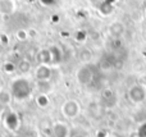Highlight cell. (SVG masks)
<instances>
[{
	"mask_svg": "<svg viewBox=\"0 0 146 137\" xmlns=\"http://www.w3.org/2000/svg\"><path fill=\"white\" fill-rule=\"evenodd\" d=\"M115 66H117V59L111 54L104 55L100 60V68H103V69H111Z\"/></svg>",
	"mask_w": 146,
	"mask_h": 137,
	"instance_id": "obj_10",
	"label": "cell"
},
{
	"mask_svg": "<svg viewBox=\"0 0 146 137\" xmlns=\"http://www.w3.org/2000/svg\"><path fill=\"white\" fill-rule=\"evenodd\" d=\"M28 37H30V35H28L27 31H25V30L17 31V38H18L19 41H25V40H27Z\"/></svg>",
	"mask_w": 146,
	"mask_h": 137,
	"instance_id": "obj_17",
	"label": "cell"
},
{
	"mask_svg": "<svg viewBox=\"0 0 146 137\" xmlns=\"http://www.w3.org/2000/svg\"><path fill=\"white\" fill-rule=\"evenodd\" d=\"M35 100H36V104H37L40 108H42V109H45V108H48L49 105H50V97H49V95L37 94V96H36Z\"/></svg>",
	"mask_w": 146,
	"mask_h": 137,
	"instance_id": "obj_14",
	"label": "cell"
},
{
	"mask_svg": "<svg viewBox=\"0 0 146 137\" xmlns=\"http://www.w3.org/2000/svg\"><path fill=\"white\" fill-rule=\"evenodd\" d=\"M35 91V83L31 82L26 76H19L14 78L9 85V92L12 97L17 101H25L30 99Z\"/></svg>",
	"mask_w": 146,
	"mask_h": 137,
	"instance_id": "obj_1",
	"label": "cell"
},
{
	"mask_svg": "<svg viewBox=\"0 0 146 137\" xmlns=\"http://www.w3.org/2000/svg\"><path fill=\"white\" fill-rule=\"evenodd\" d=\"M38 64H44V66H50V53H49V49H41L40 51L36 55Z\"/></svg>",
	"mask_w": 146,
	"mask_h": 137,
	"instance_id": "obj_12",
	"label": "cell"
},
{
	"mask_svg": "<svg viewBox=\"0 0 146 137\" xmlns=\"http://www.w3.org/2000/svg\"><path fill=\"white\" fill-rule=\"evenodd\" d=\"M32 137H38V136H32Z\"/></svg>",
	"mask_w": 146,
	"mask_h": 137,
	"instance_id": "obj_23",
	"label": "cell"
},
{
	"mask_svg": "<svg viewBox=\"0 0 146 137\" xmlns=\"http://www.w3.org/2000/svg\"><path fill=\"white\" fill-rule=\"evenodd\" d=\"M35 90H37L38 94L49 95V94H50V91L53 90V86H51V82L50 81H36Z\"/></svg>",
	"mask_w": 146,
	"mask_h": 137,
	"instance_id": "obj_11",
	"label": "cell"
},
{
	"mask_svg": "<svg viewBox=\"0 0 146 137\" xmlns=\"http://www.w3.org/2000/svg\"><path fill=\"white\" fill-rule=\"evenodd\" d=\"M3 126L9 132H17L21 128V118L13 110H8L3 115Z\"/></svg>",
	"mask_w": 146,
	"mask_h": 137,
	"instance_id": "obj_4",
	"label": "cell"
},
{
	"mask_svg": "<svg viewBox=\"0 0 146 137\" xmlns=\"http://www.w3.org/2000/svg\"><path fill=\"white\" fill-rule=\"evenodd\" d=\"M3 90V86H1V81H0V91Z\"/></svg>",
	"mask_w": 146,
	"mask_h": 137,
	"instance_id": "obj_22",
	"label": "cell"
},
{
	"mask_svg": "<svg viewBox=\"0 0 146 137\" xmlns=\"http://www.w3.org/2000/svg\"><path fill=\"white\" fill-rule=\"evenodd\" d=\"M71 137H88V136L83 132H76V133H71Z\"/></svg>",
	"mask_w": 146,
	"mask_h": 137,
	"instance_id": "obj_20",
	"label": "cell"
},
{
	"mask_svg": "<svg viewBox=\"0 0 146 137\" xmlns=\"http://www.w3.org/2000/svg\"><path fill=\"white\" fill-rule=\"evenodd\" d=\"M17 69H18V72H19L21 74H27L28 72L31 71L30 60H27V59H22V60L19 62V64L17 66Z\"/></svg>",
	"mask_w": 146,
	"mask_h": 137,
	"instance_id": "obj_16",
	"label": "cell"
},
{
	"mask_svg": "<svg viewBox=\"0 0 146 137\" xmlns=\"http://www.w3.org/2000/svg\"><path fill=\"white\" fill-rule=\"evenodd\" d=\"M128 97L131 99L132 103L140 104L146 99V87L140 83L132 85L128 90Z\"/></svg>",
	"mask_w": 146,
	"mask_h": 137,
	"instance_id": "obj_6",
	"label": "cell"
},
{
	"mask_svg": "<svg viewBox=\"0 0 146 137\" xmlns=\"http://www.w3.org/2000/svg\"><path fill=\"white\" fill-rule=\"evenodd\" d=\"M109 32H110L111 36L114 37H119V36L123 35L124 32V26L122 22H113L109 27Z\"/></svg>",
	"mask_w": 146,
	"mask_h": 137,
	"instance_id": "obj_13",
	"label": "cell"
},
{
	"mask_svg": "<svg viewBox=\"0 0 146 137\" xmlns=\"http://www.w3.org/2000/svg\"><path fill=\"white\" fill-rule=\"evenodd\" d=\"M136 132L140 137H146V122H144L139 128H137Z\"/></svg>",
	"mask_w": 146,
	"mask_h": 137,
	"instance_id": "obj_18",
	"label": "cell"
},
{
	"mask_svg": "<svg viewBox=\"0 0 146 137\" xmlns=\"http://www.w3.org/2000/svg\"><path fill=\"white\" fill-rule=\"evenodd\" d=\"M51 76H53V67L38 64L35 68L36 81H50Z\"/></svg>",
	"mask_w": 146,
	"mask_h": 137,
	"instance_id": "obj_7",
	"label": "cell"
},
{
	"mask_svg": "<svg viewBox=\"0 0 146 137\" xmlns=\"http://www.w3.org/2000/svg\"><path fill=\"white\" fill-rule=\"evenodd\" d=\"M12 95H10L9 90H1L0 91V107H7L12 101Z\"/></svg>",
	"mask_w": 146,
	"mask_h": 137,
	"instance_id": "obj_15",
	"label": "cell"
},
{
	"mask_svg": "<svg viewBox=\"0 0 146 137\" xmlns=\"http://www.w3.org/2000/svg\"><path fill=\"white\" fill-rule=\"evenodd\" d=\"M60 112H62V115H63L64 118H67V119H76L81 113L80 103L73 99L67 100L60 107Z\"/></svg>",
	"mask_w": 146,
	"mask_h": 137,
	"instance_id": "obj_3",
	"label": "cell"
},
{
	"mask_svg": "<svg viewBox=\"0 0 146 137\" xmlns=\"http://www.w3.org/2000/svg\"><path fill=\"white\" fill-rule=\"evenodd\" d=\"M49 53H50V67H56L63 60V50L58 45L49 46Z\"/></svg>",
	"mask_w": 146,
	"mask_h": 137,
	"instance_id": "obj_8",
	"label": "cell"
},
{
	"mask_svg": "<svg viewBox=\"0 0 146 137\" xmlns=\"http://www.w3.org/2000/svg\"><path fill=\"white\" fill-rule=\"evenodd\" d=\"M76 78L77 82L82 86H90L95 79V68L92 64H83L78 68L77 73H76Z\"/></svg>",
	"mask_w": 146,
	"mask_h": 137,
	"instance_id": "obj_2",
	"label": "cell"
},
{
	"mask_svg": "<svg viewBox=\"0 0 146 137\" xmlns=\"http://www.w3.org/2000/svg\"><path fill=\"white\" fill-rule=\"evenodd\" d=\"M96 137H109V133L106 130H99L96 132Z\"/></svg>",
	"mask_w": 146,
	"mask_h": 137,
	"instance_id": "obj_19",
	"label": "cell"
},
{
	"mask_svg": "<svg viewBox=\"0 0 146 137\" xmlns=\"http://www.w3.org/2000/svg\"><path fill=\"white\" fill-rule=\"evenodd\" d=\"M129 137H140V136L137 135V132H133V133H131V136Z\"/></svg>",
	"mask_w": 146,
	"mask_h": 137,
	"instance_id": "obj_21",
	"label": "cell"
},
{
	"mask_svg": "<svg viewBox=\"0 0 146 137\" xmlns=\"http://www.w3.org/2000/svg\"><path fill=\"white\" fill-rule=\"evenodd\" d=\"M50 133L53 137H71V127L67 122L63 120H56L51 124Z\"/></svg>",
	"mask_w": 146,
	"mask_h": 137,
	"instance_id": "obj_5",
	"label": "cell"
},
{
	"mask_svg": "<svg viewBox=\"0 0 146 137\" xmlns=\"http://www.w3.org/2000/svg\"><path fill=\"white\" fill-rule=\"evenodd\" d=\"M101 100H103V105L105 108H113L117 103V96L113 90L106 89L101 94Z\"/></svg>",
	"mask_w": 146,
	"mask_h": 137,
	"instance_id": "obj_9",
	"label": "cell"
}]
</instances>
